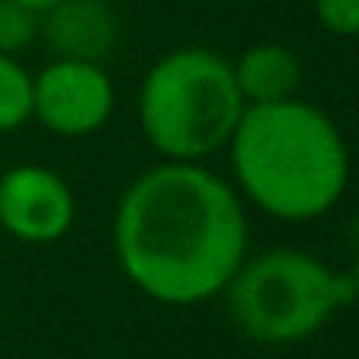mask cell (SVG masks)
I'll return each instance as SVG.
<instances>
[{
	"instance_id": "obj_1",
	"label": "cell",
	"mask_w": 359,
	"mask_h": 359,
	"mask_svg": "<svg viewBox=\"0 0 359 359\" xmlns=\"http://www.w3.org/2000/svg\"><path fill=\"white\" fill-rule=\"evenodd\" d=\"M114 246L142 293L170 306L202 303L240 271L246 215L221 177L196 161H170L126 189Z\"/></svg>"
},
{
	"instance_id": "obj_2",
	"label": "cell",
	"mask_w": 359,
	"mask_h": 359,
	"mask_svg": "<svg viewBox=\"0 0 359 359\" xmlns=\"http://www.w3.org/2000/svg\"><path fill=\"white\" fill-rule=\"evenodd\" d=\"M227 145L243 192L280 221H312L347 189L350 158L341 133L299 98L246 104Z\"/></svg>"
},
{
	"instance_id": "obj_3",
	"label": "cell",
	"mask_w": 359,
	"mask_h": 359,
	"mask_svg": "<svg viewBox=\"0 0 359 359\" xmlns=\"http://www.w3.org/2000/svg\"><path fill=\"white\" fill-rule=\"evenodd\" d=\"M246 101L233 63L205 48H177L145 73L139 92L142 133L170 161H198L224 149Z\"/></svg>"
},
{
	"instance_id": "obj_4",
	"label": "cell",
	"mask_w": 359,
	"mask_h": 359,
	"mask_svg": "<svg viewBox=\"0 0 359 359\" xmlns=\"http://www.w3.org/2000/svg\"><path fill=\"white\" fill-rule=\"evenodd\" d=\"M227 287L233 322L262 344L303 341L353 299L350 278L297 249H274L240 265Z\"/></svg>"
},
{
	"instance_id": "obj_5",
	"label": "cell",
	"mask_w": 359,
	"mask_h": 359,
	"mask_svg": "<svg viewBox=\"0 0 359 359\" xmlns=\"http://www.w3.org/2000/svg\"><path fill=\"white\" fill-rule=\"evenodd\" d=\"M114 114V82L101 63L57 57L32 79V117L57 136H92Z\"/></svg>"
},
{
	"instance_id": "obj_6",
	"label": "cell",
	"mask_w": 359,
	"mask_h": 359,
	"mask_svg": "<svg viewBox=\"0 0 359 359\" xmlns=\"http://www.w3.org/2000/svg\"><path fill=\"white\" fill-rule=\"evenodd\" d=\"M76 202L54 170L22 164L0 177V224L22 243H54L69 230Z\"/></svg>"
},
{
	"instance_id": "obj_7",
	"label": "cell",
	"mask_w": 359,
	"mask_h": 359,
	"mask_svg": "<svg viewBox=\"0 0 359 359\" xmlns=\"http://www.w3.org/2000/svg\"><path fill=\"white\" fill-rule=\"evenodd\" d=\"M41 16V32L57 57L101 63L117 44V13L107 0H60Z\"/></svg>"
},
{
	"instance_id": "obj_8",
	"label": "cell",
	"mask_w": 359,
	"mask_h": 359,
	"mask_svg": "<svg viewBox=\"0 0 359 359\" xmlns=\"http://www.w3.org/2000/svg\"><path fill=\"white\" fill-rule=\"evenodd\" d=\"M233 79L246 104H274L297 98L303 67L299 57L284 44H252L233 63Z\"/></svg>"
},
{
	"instance_id": "obj_9",
	"label": "cell",
	"mask_w": 359,
	"mask_h": 359,
	"mask_svg": "<svg viewBox=\"0 0 359 359\" xmlns=\"http://www.w3.org/2000/svg\"><path fill=\"white\" fill-rule=\"evenodd\" d=\"M32 117V76L16 57L0 54V133L19 130Z\"/></svg>"
},
{
	"instance_id": "obj_10",
	"label": "cell",
	"mask_w": 359,
	"mask_h": 359,
	"mask_svg": "<svg viewBox=\"0 0 359 359\" xmlns=\"http://www.w3.org/2000/svg\"><path fill=\"white\" fill-rule=\"evenodd\" d=\"M41 32V16L16 0H0V54L16 57Z\"/></svg>"
},
{
	"instance_id": "obj_11",
	"label": "cell",
	"mask_w": 359,
	"mask_h": 359,
	"mask_svg": "<svg viewBox=\"0 0 359 359\" xmlns=\"http://www.w3.org/2000/svg\"><path fill=\"white\" fill-rule=\"evenodd\" d=\"M312 6L331 35H359V0H312Z\"/></svg>"
},
{
	"instance_id": "obj_12",
	"label": "cell",
	"mask_w": 359,
	"mask_h": 359,
	"mask_svg": "<svg viewBox=\"0 0 359 359\" xmlns=\"http://www.w3.org/2000/svg\"><path fill=\"white\" fill-rule=\"evenodd\" d=\"M16 4L29 6L32 13H38V16H41V13H48L50 6H54V4H60V0H16Z\"/></svg>"
},
{
	"instance_id": "obj_13",
	"label": "cell",
	"mask_w": 359,
	"mask_h": 359,
	"mask_svg": "<svg viewBox=\"0 0 359 359\" xmlns=\"http://www.w3.org/2000/svg\"><path fill=\"white\" fill-rule=\"evenodd\" d=\"M350 287H353V297H359V255H356V265H353V274H350Z\"/></svg>"
}]
</instances>
